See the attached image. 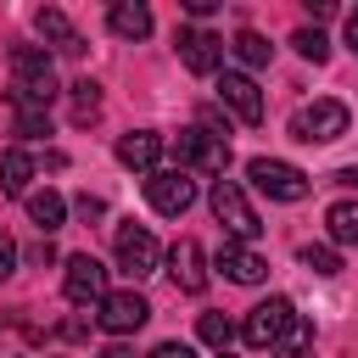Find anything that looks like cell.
<instances>
[{
  "mask_svg": "<svg viewBox=\"0 0 358 358\" xmlns=\"http://www.w3.org/2000/svg\"><path fill=\"white\" fill-rule=\"evenodd\" d=\"M246 179H252L263 196H274V201H302V196H308V173L291 168V162H280V157H252V162H246Z\"/></svg>",
  "mask_w": 358,
  "mask_h": 358,
  "instance_id": "obj_6",
  "label": "cell"
},
{
  "mask_svg": "<svg viewBox=\"0 0 358 358\" xmlns=\"http://www.w3.org/2000/svg\"><path fill=\"white\" fill-rule=\"evenodd\" d=\"M6 106H11V117H17V134H28V140L50 134V112H45V106H34V101H22V95H6Z\"/></svg>",
  "mask_w": 358,
  "mask_h": 358,
  "instance_id": "obj_20",
  "label": "cell"
},
{
  "mask_svg": "<svg viewBox=\"0 0 358 358\" xmlns=\"http://www.w3.org/2000/svg\"><path fill=\"white\" fill-rule=\"evenodd\" d=\"M207 201H213V218L224 224L229 241L246 246V241L263 235V224H257V213H252V201H246V190H241L235 179H213V196H207Z\"/></svg>",
  "mask_w": 358,
  "mask_h": 358,
  "instance_id": "obj_2",
  "label": "cell"
},
{
  "mask_svg": "<svg viewBox=\"0 0 358 358\" xmlns=\"http://www.w3.org/2000/svg\"><path fill=\"white\" fill-rule=\"evenodd\" d=\"M280 358H313V330H308V319L296 313L291 319V330L280 336Z\"/></svg>",
  "mask_w": 358,
  "mask_h": 358,
  "instance_id": "obj_24",
  "label": "cell"
},
{
  "mask_svg": "<svg viewBox=\"0 0 358 358\" xmlns=\"http://www.w3.org/2000/svg\"><path fill=\"white\" fill-rule=\"evenodd\" d=\"M6 95H22V101L50 112V101L62 90H56V67H50V56L39 45H11V90Z\"/></svg>",
  "mask_w": 358,
  "mask_h": 358,
  "instance_id": "obj_1",
  "label": "cell"
},
{
  "mask_svg": "<svg viewBox=\"0 0 358 358\" xmlns=\"http://www.w3.org/2000/svg\"><path fill=\"white\" fill-rule=\"evenodd\" d=\"M151 358H196L185 341H162V347H151Z\"/></svg>",
  "mask_w": 358,
  "mask_h": 358,
  "instance_id": "obj_29",
  "label": "cell"
},
{
  "mask_svg": "<svg viewBox=\"0 0 358 358\" xmlns=\"http://www.w3.org/2000/svg\"><path fill=\"white\" fill-rule=\"evenodd\" d=\"M28 218H34V224L50 235V229H62V218H67V201H62L56 190H34V196H28Z\"/></svg>",
  "mask_w": 358,
  "mask_h": 358,
  "instance_id": "obj_21",
  "label": "cell"
},
{
  "mask_svg": "<svg viewBox=\"0 0 358 358\" xmlns=\"http://www.w3.org/2000/svg\"><path fill=\"white\" fill-rule=\"evenodd\" d=\"M28 257H34V263H39V268H45V263H56V246H50V241H39V246H34V252H28Z\"/></svg>",
  "mask_w": 358,
  "mask_h": 358,
  "instance_id": "obj_32",
  "label": "cell"
},
{
  "mask_svg": "<svg viewBox=\"0 0 358 358\" xmlns=\"http://www.w3.org/2000/svg\"><path fill=\"white\" fill-rule=\"evenodd\" d=\"M218 358H229V352H218Z\"/></svg>",
  "mask_w": 358,
  "mask_h": 358,
  "instance_id": "obj_36",
  "label": "cell"
},
{
  "mask_svg": "<svg viewBox=\"0 0 358 358\" xmlns=\"http://www.w3.org/2000/svg\"><path fill=\"white\" fill-rule=\"evenodd\" d=\"M28 179H34V157L28 151H6L0 157V190L6 196H28Z\"/></svg>",
  "mask_w": 358,
  "mask_h": 358,
  "instance_id": "obj_18",
  "label": "cell"
},
{
  "mask_svg": "<svg viewBox=\"0 0 358 358\" xmlns=\"http://www.w3.org/2000/svg\"><path fill=\"white\" fill-rule=\"evenodd\" d=\"M324 224H330V241L336 246H358V201H336L324 213Z\"/></svg>",
  "mask_w": 358,
  "mask_h": 358,
  "instance_id": "obj_22",
  "label": "cell"
},
{
  "mask_svg": "<svg viewBox=\"0 0 358 358\" xmlns=\"http://www.w3.org/2000/svg\"><path fill=\"white\" fill-rule=\"evenodd\" d=\"M196 330H201V341H207L213 352H229V341H235V324H229L224 313H201V324H196Z\"/></svg>",
  "mask_w": 358,
  "mask_h": 358,
  "instance_id": "obj_25",
  "label": "cell"
},
{
  "mask_svg": "<svg viewBox=\"0 0 358 358\" xmlns=\"http://www.w3.org/2000/svg\"><path fill=\"white\" fill-rule=\"evenodd\" d=\"M218 101H224L241 123H263V90L252 84V73H224V78H218Z\"/></svg>",
  "mask_w": 358,
  "mask_h": 358,
  "instance_id": "obj_13",
  "label": "cell"
},
{
  "mask_svg": "<svg viewBox=\"0 0 358 358\" xmlns=\"http://www.w3.org/2000/svg\"><path fill=\"white\" fill-rule=\"evenodd\" d=\"M291 45H296V56H308V62H324V56H330V39H324L319 28H296Z\"/></svg>",
  "mask_w": 358,
  "mask_h": 358,
  "instance_id": "obj_27",
  "label": "cell"
},
{
  "mask_svg": "<svg viewBox=\"0 0 358 358\" xmlns=\"http://www.w3.org/2000/svg\"><path fill=\"white\" fill-rule=\"evenodd\" d=\"M106 22H112L117 39H145V34H151V11H145L140 0H117V6L106 11Z\"/></svg>",
  "mask_w": 358,
  "mask_h": 358,
  "instance_id": "obj_17",
  "label": "cell"
},
{
  "mask_svg": "<svg viewBox=\"0 0 358 358\" xmlns=\"http://www.w3.org/2000/svg\"><path fill=\"white\" fill-rule=\"evenodd\" d=\"M11 268H17V241H11L6 229H0V280H6Z\"/></svg>",
  "mask_w": 358,
  "mask_h": 358,
  "instance_id": "obj_28",
  "label": "cell"
},
{
  "mask_svg": "<svg viewBox=\"0 0 358 358\" xmlns=\"http://www.w3.org/2000/svg\"><path fill=\"white\" fill-rule=\"evenodd\" d=\"M101 358H129V352H117V347H112V352H101Z\"/></svg>",
  "mask_w": 358,
  "mask_h": 358,
  "instance_id": "obj_35",
  "label": "cell"
},
{
  "mask_svg": "<svg viewBox=\"0 0 358 358\" xmlns=\"http://www.w3.org/2000/svg\"><path fill=\"white\" fill-rule=\"evenodd\" d=\"M347 45H352V56H358V11H347Z\"/></svg>",
  "mask_w": 358,
  "mask_h": 358,
  "instance_id": "obj_33",
  "label": "cell"
},
{
  "mask_svg": "<svg viewBox=\"0 0 358 358\" xmlns=\"http://www.w3.org/2000/svg\"><path fill=\"white\" fill-rule=\"evenodd\" d=\"M173 157H179L185 173H218V179H224V168H229V140H213L207 129H179Z\"/></svg>",
  "mask_w": 358,
  "mask_h": 358,
  "instance_id": "obj_4",
  "label": "cell"
},
{
  "mask_svg": "<svg viewBox=\"0 0 358 358\" xmlns=\"http://www.w3.org/2000/svg\"><path fill=\"white\" fill-rule=\"evenodd\" d=\"M330 179H336V185H358V168H336Z\"/></svg>",
  "mask_w": 358,
  "mask_h": 358,
  "instance_id": "obj_34",
  "label": "cell"
},
{
  "mask_svg": "<svg viewBox=\"0 0 358 358\" xmlns=\"http://www.w3.org/2000/svg\"><path fill=\"white\" fill-rule=\"evenodd\" d=\"M145 201H151L162 218L190 213V201H196V173H185V168H151V173H145Z\"/></svg>",
  "mask_w": 358,
  "mask_h": 358,
  "instance_id": "obj_5",
  "label": "cell"
},
{
  "mask_svg": "<svg viewBox=\"0 0 358 358\" xmlns=\"http://www.w3.org/2000/svg\"><path fill=\"white\" fill-rule=\"evenodd\" d=\"M78 213H84V218H101L106 201H101V196H78Z\"/></svg>",
  "mask_w": 358,
  "mask_h": 358,
  "instance_id": "obj_30",
  "label": "cell"
},
{
  "mask_svg": "<svg viewBox=\"0 0 358 358\" xmlns=\"http://www.w3.org/2000/svg\"><path fill=\"white\" fill-rule=\"evenodd\" d=\"M95 319H101V330H106V336H134V330L151 319V302H145L140 291H106Z\"/></svg>",
  "mask_w": 358,
  "mask_h": 358,
  "instance_id": "obj_8",
  "label": "cell"
},
{
  "mask_svg": "<svg viewBox=\"0 0 358 358\" xmlns=\"http://www.w3.org/2000/svg\"><path fill=\"white\" fill-rule=\"evenodd\" d=\"M157 157H162V134H151V129H134V134H123V140H117V162H123V168L151 173V168H157Z\"/></svg>",
  "mask_w": 358,
  "mask_h": 358,
  "instance_id": "obj_15",
  "label": "cell"
},
{
  "mask_svg": "<svg viewBox=\"0 0 358 358\" xmlns=\"http://www.w3.org/2000/svg\"><path fill=\"white\" fill-rule=\"evenodd\" d=\"M291 319H296L291 296H268V302H257V308L246 313L241 336H246V347H280V336L291 330Z\"/></svg>",
  "mask_w": 358,
  "mask_h": 358,
  "instance_id": "obj_7",
  "label": "cell"
},
{
  "mask_svg": "<svg viewBox=\"0 0 358 358\" xmlns=\"http://www.w3.org/2000/svg\"><path fill=\"white\" fill-rule=\"evenodd\" d=\"M347 106L341 101H313V106H296L291 112V140H302V145H330V140H341L347 134Z\"/></svg>",
  "mask_w": 358,
  "mask_h": 358,
  "instance_id": "obj_3",
  "label": "cell"
},
{
  "mask_svg": "<svg viewBox=\"0 0 358 358\" xmlns=\"http://www.w3.org/2000/svg\"><path fill=\"white\" fill-rule=\"evenodd\" d=\"M173 45H179V62L190 67V73H218L224 67V39L218 34H207V28H179L173 34Z\"/></svg>",
  "mask_w": 358,
  "mask_h": 358,
  "instance_id": "obj_10",
  "label": "cell"
},
{
  "mask_svg": "<svg viewBox=\"0 0 358 358\" xmlns=\"http://www.w3.org/2000/svg\"><path fill=\"white\" fill-rule=\"evenodd\" d=\"M229 50H235L246 67H268V56H274V45H268L263 34H252V28H241V34L229 39Z\"/></svg>",
  "mask_w": 358,
  "mask_h": 358,
  "instance_id": "obj_23",
  "label": "cell"
},
{
  "mask_svg": "<svg viewBox=\"0 0 358 358\" xmlns=\"http://www.w3.org/2000/svg\"><path fill=\"white\" fill-rule=\"evenodd\" d=\"M157 241H151V229H140V224H123L117 229V268L129 274V280H145L151 268H157Z\"/></svg>",
  "mask_w": 358,
  "mask_h": 358,
  "instance_id": "obj_11",
  "label": "cell"
},
{
  "mask_svg": "<svg viewBox=\"0 0 358 358\" xmlns=\"http://www.w3.org/2000/svg\"><path fill=\"white\" fill-rule=\"evenodd\" d=\"M218 268H224L235 285H257V280L268 274V263H263L252 246H241V241H224V246H218Z\"/></svg>",
  "mask_w": 358,
  "mask_h": 358,
  "instance_id": "obj_14",
  "label": "cell"
},
{
  "mask_svg": "<svg viewBox=\"0 0 358 358\" xmlns=\"http://www.w3.org/2000/svg\"><path fill=\"white\" fill-rule=\"evenodd\" d=\"M67 101H73V123H78V129L101 117V84H95V78H78V84H67Z\"/></svg>",
  "mask_w": 358,
  "mask_h": 358,
  "instance_id": "obj_19",
  "label": "cell"
},
{
  "mask_svg": "<svg viewBox=\"0 0 358 358\" xmlns=\"http://www.w3.org/2000/svg\"><path fill=\"white\" fill-rule=\"evenodd\" d=\"M185 11H190V17H213V11H218V0H185Z\"/></svg>",
  "mask_w": 358,
  "mask_h": 358,
  "instance_id": "obj_31",
  "label": "cell"
},
{
  "mask_svg": "<svg viewBox=\"0 0 358 358\" xmlns=\"http://www.w3.org/2000/svg\"><path fill=\"white\" fill-rule=\"evenodd\" d=\"M34 28H39V34H45V39H50V45L62 50V56H84V39L73 34V22H67V17L56 11V6H45V11H34Z\"/></svg>",
  "mask_w": 358,
  "mask_h": 358,
  "instance_id": "obj_16",
  "label": "cell"
},
{
  "mask_svg": "<svg viewBox=\"0 0 358 358\" xmlns=\"http://www.w3.org/2000/svg\"><path fill=\"white\" fill-rule=\"evenodd\" d=\"M168 274H173V285L190 291V296L207 291V252H201V241H190V235L173 241V246H168Z\"/></svg>",
  "mask_w": 358,
  "mask_h": 358,
  "instance_id": "obj_12",
  "label": "cell"
},
{
  "mask_svg": "<svg viewBox=\"0 0 358 358\" xmlns=\"http://www.w3.org/2000/svg\"><path fill=\"white\" fill-rule=\"evenodd\" d=\"M62 291H67V302L73 308H101V296H106V268L90 257V252H78V257H67V274H62Z\"/></svg>",
  "mask_w": 358,
  "mask_h": 358,
  "instance_id": "obj_9",
  "label": "cell"
},
{
  "mask_svg": "<svg viewBox=\"0 0 358 358\" xmlns=\"http://www.w3.org/2000/svg\"><path fill=\"white\" fill-rule=\"evenodd\" d=\"M296 257H302V268H308V274H324V280H330V274H341V257H336V246H302Z\"/></svg>",
  "mask_w": 358,
  "mask_h": 358,
  "instance_id": "obj_26",
  "label": "cell"
}]
</instances>
